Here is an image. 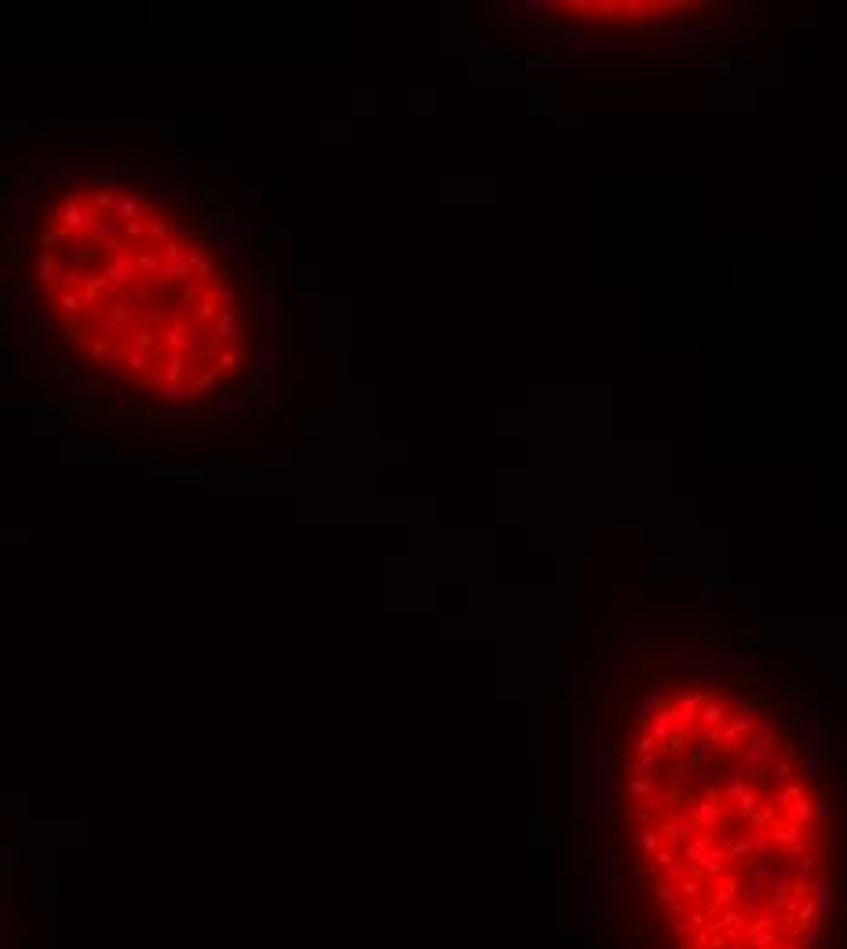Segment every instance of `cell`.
Returning a JSON list of instances; mask_svg holds the SVG:
<instances>
[{
	"mask_svg": "<svg viewBox=\"0 0 847 949\" xmlns=\"http://www.w3.org/2000/svg\"><path fill=\"white\" fill-rule=\"evenodd\" d=\"M610 800L665 949H822V760L771 686L705 665L650 686L617 734Z\"/></svg>",
	"mask_w": 847,
	"mask_h": 949,
	"instance_id": "obj_2",
	"label": "cell"
},
{
	"mask_svg": "<svg viewBox=\"0 0 847 949\" xmlns=\"http://www.w3.org/2000/svg\"><path fill=\"white\" fill-rule=\"evenodd\" d=\"M270 249L223 190L59 154L0 175V351L55 406L230 424L278 373Z\"/></svg>",
	"mask_w": 847,
	"mask_h": 949,
	"instance_id": "obj_1",
	"label": "cell"
}]
</instances>
